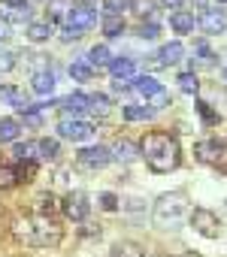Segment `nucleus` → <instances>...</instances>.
<instances>
[{"label":"nucleus","instance_id":"nucleus-1","mask_svg":"<svg viewBox=\"0 0 227 257\" xmlns=\"http://www.w3.org/2000/svg\"><path fill=\"white\" fill-rule=\"evenodd\" d=\"M140 152L146 155V161H149V167H152L155 173H170V170L179 167V143H176L170 134L155 131V134L143 137Z\"/></svg>","mask_w":227,"mask_h":257},{"label":"nucleus","instance_id":"nucleus-2","mask_svg":"<svg viewBox=\"0 0 227 257\" xmlns=\"http://www.w3.org/2000/svg\"><path fill=\"white\" fill-rule=\"evenodd\" d=\"M188 212V194L185 191H170L161 194L155 203V224L158 227H179Z\"/></svg>","mask_w":227,"mask_h":257},{"label":"nucleus","instance_id":"nucleus-3","mask_svg":"<svg viewBox=\"0 0 227 257\" xmlns=\"http://www.w3.org/2000/svg\"><path fill=\"white\" fill-rule=\"evenodd\" d=\"M67 31L70 34H82V31H88V28H94L97 25V13L94 10H88V7H73V10H67Z\"/></svg>","mask_w":227,"mask_h":257},{"label":"nucleus","instance_id":"nucleus-4","mask_svg":"<svg viewBox=\"0 0 227 257\" xmlns=\"http://www.w3.org/2000/svg\"><path fill=\"white\" fill-rule=\"evenodd\" d=\"M191 224H194V230H197L200 236H206V239H215L218 230H221L218 215L209 212V209H194V212H191Z\"/></svg>","mask_w":227,"mask_h":257},{"label":"nucleus","instance_id":"nucleus-5","mask_svg":"<svg viewBox=\"0 0 227 257\" xmlns=\"http://www.w3.org/2000/svg\"><path fill=\"white\" fill-rule=\"evenodd\" d=\"M91 212V203H88V194L85 191H73L67 200H64V215L70 221H85Z\"/></svg>","mask_w":227,"mask_h":257},{"label":"nucleus","instance_id":"nucleus-6","mask_svg":"<svg viewBox=\"0 0 227 257\" xmlns=\"http://www.w3.org/2000/svg\"><path fill=\"white\" fill-rule=\"evenodd\" d=\"M58 134H61L64 140H91V137H94V124L76 121V118H64V121L58 124Z\"/></svg>","mask_w":227,"mask_h":257},{"label":"nucleus","instance_id":"nucleus-7","mask_svg":"<svg viewBox=\"0 0 227 257\" xmlns=\"http://www.w3.org/2000/svg\"><path fill=\"white\" fill-rule=\"evenodd\" d=\"M76 161H79L85 170H103V167L112 161V155H109V149H103V146H91V149H82Z\"/></svg>","mask_w":227,"mask_h":257},{"label":"nucleus","instance_id":"nucleus-8","mask_svg":"<svg viewBox=\"0 0 227 257\" xmlns=\"http://www.w3.org/2000/svg\"><path fill=\"white\" fill-rule=\"evenodd\" d=\"M197 25L203 28V34H221V31L227 28V19H224V13H218V10H203L200 19H197Z\"/></svg>","mask_w":227,"mask_h":257},{"label":"nucleus","instance_id":"nucleus-9","mask_svg":"<svg viewBox=\"0 0 227 257\" xmlns=\"http://www.w3.org/2000/svg\"><path fill=\"white\" fill-rule=\"evenodd\" d=\"M194 155H197L200 164H218L221 146H218V140H200V143L194 146Z\"/></svg>","mask_w":227,"mask_h":257},{"label":"nucleus","instance_id":"nucleus-10","mask_svg":"<svg viewBox=\"0 0 227 257\" xmlns=\"http://www.w3.org/2000/svg\"><path fill=\"white\" fill-rule=\"evenodd\" d=\"M109 73H112V79H116V82H125V79H134L137 76V64L131 58H112Z\"/></svg>","mask_w":227,"mask_h":257},{"label":"nucleus","instance_id":"nucleus-11","mask_svg":"<svg viewBox=\"0 0 227 257\" xmlns=\"http://www.w3.org/2000/svg\"><path fill=\"white\" fill-rule=\"evenodd\" d=\"M61 109L67 115H88L91 112V97L85 94H70L67 100H61Z\"/></svg>","mask_w":227,"mask_h":257},{"label":"nucleus","instance_id":"nucleus-12","mask_svg":"<svg viewBox=\"0 0 227 257\" xmlns=\"http://www.w3.org/2000/svg\"><path fill=\"white\" fill-rule=\"evenodd\" d=\"M182 58H185L182 43H164V46H161V52H158V61H161L164 67H176Z\"/></svg>","mask_w":227,"mask_h":257},{"label":"nucleus","instance_id":"nucleus-13","mask_svg":"<svg viewBox=\"0 0 227 257\" xmlns=\"http://www.w3.org/2000/svg\"><path fill=\"white\" fill-rule=\"evenodd\" d=\"M31 85H34L37 94H52L55 91V73L52 70H37L34 79H31Z\"/></svg>","mask_w":227,"mask_h":257},{"label":"nucleus","instance_id":"nucleus-14","mask_svg":"<svg viewBox=\"0 0 227 257\" xmlns=\"http://www.w3.org/2000/svg\"><path fill=\"white\" fill-rule=\"evenodd\" d=\"M194 25H197V19H194L191 13H182V10H179V13L170 16V28H173L176 34H191Z\"/></svg>","mask_w":227,"mask_h":257},{"label":"nucleus","instance_id":"nucleus-15","mask_svg":"<svg viewBox=\"0 0 227 257\" xmlns=\"http://www.w3.org/2000/svg\"><path fill=\"white\" fill-rule=\"evenodd\" d=\"M109 155H116L119 161H125V164H131V161H134V158L140 155V146H134L131 140H119L116 146H112V152H109Z\"/></svg>","mask_w":227,"mask_h":257},{"label":"nucleus","instance_id":"nucleus-16","mask_svg":"<svg viewBox=\"0 0 227 257\" xmlns=\"http://www.w3.org/2000/svg\"><path fill=\"white\" fill-rule=\"evenodd\" d=\"M52 37V25H46V22H31L28 25V40L31 43H46Z\"/></svg>","mask_w":227,"mask_h":257},{"label":"nucleus","instance_id":"nucleus-17","mask_svg":"<svg viewBox=\"0 0 227 257\" xmlns=\"http://www.w3.org/2000/svg\"><path fill=\"white\" fill-rule=\"evenodd\" d=\"M134 91L152 100V97L161 91V82H158V79H152V76H143V79H137V82H134Z\"/></svg>","mask_w":227,"mask_h":257},{"label":"nucleus","instance_id":"nucleus-18","mask_svg":"<svg viewBox=\"0 0 227 257\" xmlns=\"http://www.w3.org/2000/svg\"><path fill=\"white\" fill-rule=\"evenodd\" d=\"M19 140V121L0 118V143H16Z\"/></svg>","mask_w":227,"mask_h":257},{"label":"nucleus","instance_id":"nucleus-19","mask_svg":"<svg viewBox=\"0 0 227 257\" xmlns=\"http://www.w3.org/2000/svg\"><path fill=\"white\" fill-rule=\"evenodd\" d=\"M100 28H103L106 37H119V34L125 31V19H122V16H106Z\"/></svg>","mask_w":227,"mask_h":257},{"label":"nucleus","instance_id":"nucleus-20","mask_svg":"<svg viewBox=\"0 0 227 257\" xmlns=\"http://www.w3.org/2000/svg\"><path fill=\"white\" fill-rule=\"evenodd\" d=\"M0 100L10 103V106H22V103H25V94H22L16 85H4V88H0Z\"/></svg>","mask_w":227,"mask_h":257},{"label":"nucleus","instance_id":"nucleus-21","mask_svg":"<svg viewBox=\"0 0 227 257\" xmlns=\"http://www.w3.org/2000/svg\"><path fill=\"white\" fill-rule=\"evenodd\" d=\"M88 61H91L94 67H109V64H112V58H109V49H106L103 43L91 49V55H88Z\"/></svg>","mask_w":227,"mask_h":257},{"label":"nucleus","instance_id":"nucleus-22","mask_svg":"<svg viewBox=\"0 0 227 257\" xmlns=\"http://www.w3.org/2000/svg\"><path fill=\"white\" fill-rule=\"evenodd\" d=\"M122 115L128 121H143V118H152V106H125Z\"/></svg>","mask_w":227,"mask_h":257},{"label":"nucleus","instance_id":"nucleus-23","mask_svg":"<svg viewBox=\"0 0 227 257\" xmlns=\"http://www.w3.org/2000/svg\"><path fill=\"white\" fill-rule=\"evenodd\" d=\"M70 76H73L76 82H88V79H91V67H88V61H73V64H70Z\"/></svg>","mask_w":227,"mask_h":257},{"label":"nucleus","instance_id":"nucleus-24","mask_svg":"<svg viewBox=\"0 0 227 257\" xmlns=\"http://www.w3.org/2000/svg\"><path fill=\"white\" fill-rule=\"evenodd\" d=\"M179 88H182L185 94H197L200 82H197V76H194V73H182V76H179Z\"/></svg>","mask_w":227,"mask_h":257},{"label":"nucleus","instance_id":"nucleus-25","mask_svg":"<svg viewBox=\"0 0 227 257\" xmlns=\"http://www.w3.org/2000/svg\"><path fill=\"white\" fill-rule=\"evenodd\" d=\"M103 10L106 16H122L128 10V0H103Z\"/></svg>","mask_w":227,"mask_h":257},{"label":"nucleus","instance_id":"nucleus-26","mask_svg":"<svg viewBox=\"0 0 227 257\" xmlns=\"http://www.w3.org/2000/svg\"><path fill=\"white\" fill-rule=\"evenodd\" d=\"M19 182V173L13 167H0V188H13Z\"/></svg>","mask_w":227,"mask_h":257},{"label":"nucleus","instance_id":"nucleus-27","mask_svg":"<svg viewBox=\"0 0 227 257\" xmlns=\"http://www.w3.org/2000/svg\"><path fill=\"white\" fill-rule=\"evenodd\" d=\"M13 152H16V158H28V161H31V158L37 155V146H34V143H16Z\"/></svg>","mask_w":227,"mask_h":257},{"label":"nucleus","instance_id":"nucleus-28","mask_svg":"<svg viewBox=\"0 0 227 257\" xmlns=\"http://www.w3.org/2000/svg\"><path fill=\"white\" fill-rule=\"evenodd\" d=\"M134 13L137 16H152V10H155V4H152V0H134Z\"/></svg>","mask_w":227,"mask_h":257},{"label":"nucleus","instance_id":"nucleus-29","mask_svg":"<svg viewBox=\"0 0 227 257\" xmlns=\"http://www.w3.org/2000/svg\"><path fill=\"white\" fill-rule=\"evenodd\" d=\"M40 155L55 158V155H58V143H55V140H43V143H40Z\"/></svg>","mask_w":227,"mask_h":257},{"label":"nucleus","instance_id":"nucleus-30","mask_svg":"<svg viewBox=\"0 0 227 257\" xmlns=\"http://www.w3.org/2000/svg\"><path fill=\"white\" fill-rule=\"evenodd\" d=\"M100 206H103L106 212H116V209H119V200L112 197V194H103V197H100Z\"/></svg>","mask_w":227,"mask_h":257},{"label":"nucleus","instance_id":"nucleus-31","mask_svg":"<svg viewBox=\"0 0 227 257\" xmlns=\"http://www.w3.org/2000/svg\"><path fill=\"white\" fill-rule=\"evenodd\" d=\"M167 103H170V94H167V91L161 88V91H158V94L152 97V106H155V109H161V106H167Z\"/></svg>","mask_w":227,"mask_h":257},{"label":"nucleus","instance_id":"nucleus-32","mask_svg":"<svg viewBox=\"0 0 227 257\" xmlns=\"http://www.w3.org/2000/svg\"><path fill=\"white\" fill-rule=\"evenodd\" d=\"M106 109H109L106 97H91V112H106Z\"/></svg>","mask_w":227,"mask_h":257},{"label":"nucleus","instance_id":"nucleus-33","mask_svg":"<svg viewBox=\"0 0 227 257\" xmlns=\"http://www.w3.org/2000/svg\"><path fill=\"white\" fill-rule=\"evenodd\" d=\"M197 106H200V112H203L206 124H215V121H218V115H215V109H212V106H206V103H197Z\"/></svg>","mask_w":227,"mask_h":257},{"label":"nucleus","instance_id":"nucleus-34","mask_svg":"<svg viewBox=\"0 0 227 257\" xmlns=\"http://www.w3.org/2000/svg\"><path fill=\"white\" fill-rule=\"evenodd\" d=\"M43 112H46L43 106H37V109H28V124H40V121H43Z\"/></svg>","mask_w":227,"mask_h":257},{"label":"nucleus","instance_id":"nucleus-35","mask_svg":"<svg viewBox=\"0 0 227 257\" xmlns=\"http://www.w3.org/2000/svg\"><path fill=\"white\" fill-rule=\"evenodd\" d=\"M140 37H158V25H143L140 28Z\"/></svg>","mask_w":227,"mask_h":257},{"label":"nucleus","instance_id":"nucleus-36","mask_svg":"<svg viewBox=\"0 0 227 257\" xmlns=\"http://www.w3.org/2000/svg\"><path fill=\"white\" fill-rule=\"evenodd\" d=\"M10 34V22H7V16H0V40H4Z\"/></svg>","mask_w":227,"mask_h":257},{"label":"nucleus","instance_id":"nucleus-37","mask_svg":"<svg viewBox=\"0 0 227 257\" xmlns=\"http://www.w3.org/2000/svg\"><path fill=\"white\" fill-rule=\"evenodd\" d=\"M4 4H10V7H25L28 0H4Z\"/></svg>","mask_w":227,"mask_h":257},{"label":"nucleus","instance_id":"nucleus-38","mask_svg":"<svg viewBox=\"0 0 227 257\" xmlns=\"http://www.w3.org/2000/svg\"><path fill=\"white\" fill-rule=\"evenodd\" d=\"M161 4H164V7H173V10H176V7L182 4V0H161Z\"/></svg>","mask_w":227,"mask_h":257},{"label":"nucleus","instance_id":"nucleus-39","mask_svg":"<svg viewBox=\"0 0 227 257\" xmlns=\"http://www.w3.org/2000/svg\"><path fill=\"white\" fill-rule=\"evenodd\" d=\"M109 257H125V254H122V251H112V254H109Z\"/></svg>","mask_w":227,"mask_h":257},{"label":"nucleus","instance_id":"nucleus-40","mask_svg":"<svg viewBox=\"0 0 227 257\" xmlns=\"http://www.w3.org/2000/svg\"><path fill=\"white\" fill-rule=\"evenodd\" d=\"M218 4H227V0H218Z\"/></svg>","mask_w":227,"mask_h":257},{"label":"nucleus","instance_id":"nucleus-41","mask_svg":"<svg viewBox=\"0 0 227 257\" xmlns=\"http://www.w3.org/2000/svg\"><path fill=\"white\" fill-rule=\"evenodd\" d=\"M224 79H227V70H224Z\"/></svg>","mask_w":227,"mask_h":257},{"label":"nucleus","instance_id":"nucleus-42","mask_svg":"<svg viewBox=\"0 0 227 257\" xmlns=\"http://www.w3.org/2000/svg\"><path fill=\"white\" fill-rule=\"evenodd\" d=\"M179 257H188V254H179Z\"/></svg>","mask_w":227,"mask_h":257}]
</instances>
